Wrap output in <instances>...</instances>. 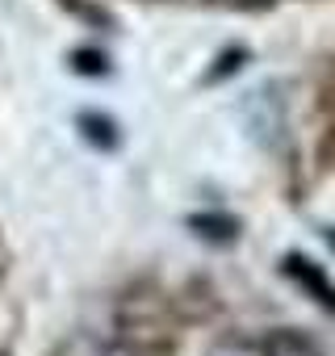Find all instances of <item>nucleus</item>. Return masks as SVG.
I'll return each mask as SVG.
<instances>
[{
	"label": "nucleus",
	"instance_id": "obj_1",
	"mask_svg": "<svg viewBox=\"0 0 335 356\" xmlns=\"http://www.w3.org/2000/svg\"><path fill=\"white\" fill-rule=\"evenodd\" d=\"M268 348H272V356H318V348H314L310 339L293 335V331H277V335H268Z\"/></svg>",
	"mask_w": 335,
	"mask_h": 356
},
{
	"label": "nucleus",
	"instance_id": "obj_2",
	"mask_svg": "<svg viewBox=\"0 0 335 356\" xmlns=\"http://www.w3.org/2000/svg\"><path fill=\"white\" fill-rule=\"evenodd\" d=\"M210 356H272L268 339H222Z\"/></svg>",
	"mask_w": 335,
	"mask_h": 356
},
{
	"label": "nucleus",
	"instance_id": "obj_3",
	"mask_svg": "<svg viewBox=\"0 0 335 356\" xmlns=\"http://www.w3.org/2000/svg\"><path fill=\"white\" fill-rule=\"evenodd\" d=\"M80 356H159V352L138 348V343H84Z\"/></svg>",
	"mask_w": 335,
	"mask_h": 356
}]
</instances>
